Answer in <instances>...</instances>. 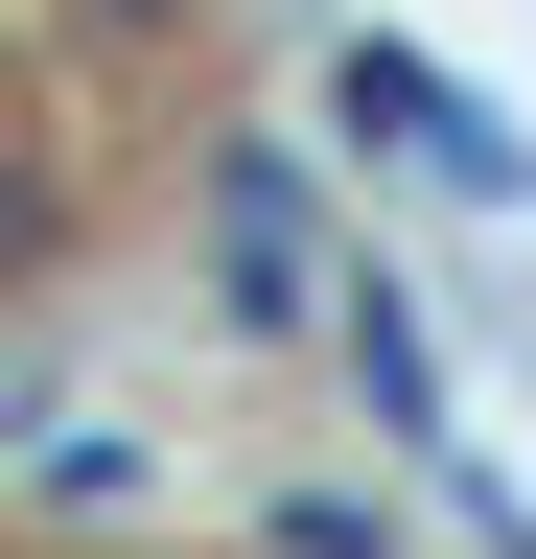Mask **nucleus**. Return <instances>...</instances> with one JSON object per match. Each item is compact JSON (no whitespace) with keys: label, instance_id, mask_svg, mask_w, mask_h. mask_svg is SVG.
<instances>
[{"label":"nucleus","instance_id":"f257e3e1","mask_svg":"<svg viewBox=\"0 0 536 559\" xmlns=\"http://www.w3.org/2000/svg\"><path fill=\"white\" fill-rule=\"evenodd\" d=\"M326 117L396 140V187H443V210H513V187H536V140H513L490 94H443L420 47H350V70H326Z\"/></svg>","mask_w":536,"mask_h":559},{"label":"nucleus","instance_id":"f03ea898","mask_svg":"<svg viewBox=\"0 0 536 559\" xmlns=\"http://www.w3.org/2000/svg\"><path fill=\"white\" fill-rule=\"evenodd\" d=\"M211 280H234L257 349H303V304H326V210H303L281 140H234V187H211Z\"/></svg>","mask_w":536,"mask_h":559},{"label":"nucleus","instance_id":"20e7f679","mask_svg":"<svg viewBox=\"0 0 536 559\" xmlns=\"http://www.w3.org/2000/svg\"><path fill=\"white\" fill-rule=\"evenodd\" d=\"M257 536H281V559H373V489H281Z\"/></svg>","mask_w":536,"mask_h":559},{"label":"nucleus","instance_id":"7ed1b4c3","mask_svg":"<svg viewBox=\"0 0 536 559\" xmlns=\"http://www.w3.org/2000/svg\"><path fill=\"white\" fill-rule=\"evenodd\" d=\"M326 326H350L373 419H420V443H443V349H420V304H396V280H326Z\"/></svg>","mask_w":536,"mask_h":559}]
</instances>
